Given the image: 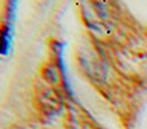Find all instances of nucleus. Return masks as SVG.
I'll list each match as a JSON object with an SVG mask.
<instances>
[]
</instances>
